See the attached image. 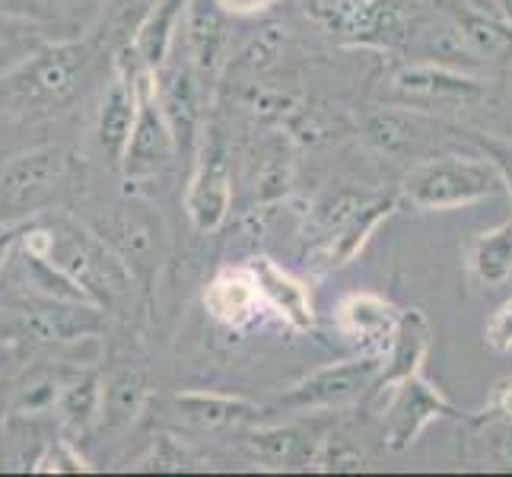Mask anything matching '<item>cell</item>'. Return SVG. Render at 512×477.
I'll list each match as a JSON object with an SVG mask.
<instances>
[{"mask_svg":"<svg viewBox=\"0 0 512 477\" xmlns=\"http://www.w3.org/2000/svg\"><path fill=\"white\" fill-rule=\"evenodd\" d=\"M20 242L26 258L42 261L51 274H61L96 306H112L131 290V271L125 261L105 245V239L86 233L77 223L55 220L45 226H26Z\"/></svg>","mask_w":512,"mask_h":477,"instance_id":"1","label":"cell"},{"mask_svg":"<svg viewBox=\"0 0 512 477\" xmlns=\"http://www.w3.org/2000/svg\"><path fill=\"white\" fill-rule=\"evenodd\" d=\"M86 42H51L0 74V118H45L70 105L93 74Z\"/></svg>","mask_w":512,"mask_h":477,"instance_id":"2","label":"cell"},{"mask_svg":"<svg viewBox=\"0 0 512 477\" xmlns=\"http://www.w3.org/2000/svg\"><path fill=\"white\" fill-rule=\"evenodd\" d=\"M503 188V175L481 159L439 156L411 169L404 179V198L420 210H452Z\"/></svg>","mask_w":512,"mask_h":477,"instance_id":"3","label":"cell"},{"mask_svg":"<svg viewBox=\"0 0 512 477\" xmlns=\"http://www.w3.org/2000/svg\"><path fill=\"white\" fill-rule=\"evenodd\" d=\"M96 303L74 296H42V299H26L13 309V328L23 341L29 344H67L80 341L86 334L102 331Z\"/></svg>","mask_w":512,"mask_h":477,"instance_id":"4","label":"cell"},{"mask_svg":"<svg viewBox=\"0 0 512 477\" xmlns=\"http://www.w3.org/2000/svg\"><path fill=\"white\" fill-rule=\"evenodd\" d=\"M70 159L58 147H35L0 169V210L7 214H32L55 201V191L67 179Z\"/></svg>","mask_w":512,"mask_h":477,"instance_id":"5","label":"cell"},{"mask_svg":"<svg viewBox=\"0 0 512 477\" xmlns=\"http://www.w3.org/2000/svg\"><path fill=\"white\" fill-rule=\"evenodd\" d=\"M134 90H137V118L125 153V169L131 175H144L169 163L175 150V137L160 105V93H156L153 70L147 67L134 70Z\"/></svg>","mask_w":512,"mask_h":477,"instance_id":"6","label":"cell"},{"mask_svg":"<svg viewBox=\"0 0 512 477\" xmlns=\"http://www.w3.org/2000/svg\"><path fill=\"white\" fill-rule=\"evenodd\" d=\"M229 166H226V147H223V137L214 131L207 137V144L201 150V163L198 172H194L191 188H188V217L191 223L201 229V233H210L217 229L229 210Z\"/></svg>","mask_w":512,"mask_h":477,"instance_id":"7","label":"cell"},{"mask_svg":"<svg viewBox=\"0 0 512 477\" xmlns=\"http://www.w3.org/2000/svg\"><path fill=\"white\" fill-rule=\"evenodd\" d=\"M379 379V360H350L338 366H325L319 373L299 382L287 395L293 408H334L350 398L363 395L369 385Z\"/></svg>","mask_w":512,"mask_h":477,"instance_id":"8","label":"cell"},{"mask_svg":"<svg viewBox=\"0 0 512 477\" xmlns=\"http://www.w3.org/2000/svg\"><path fill=\"white\" fill-rule=\"evenodd\" d=\"M443 414H452V408L430 382H423L420 376L398 382V398L392 404V411H388V423H385V446L395 452L408 449L420 436V430L427 427L433 417H443Z\"/></svg>","mask_w":512,"mask_h":477,"instance_id":"9","label":"cell"},{"mask_svg":"<svg viewBox=\"0 0 512 477\" xmlns=\"http://www.w3.org/2000/svg\"><path fill=\"white\" fill-rule=\"evenodd\" d=\"M338 322L347 338L360 341L363 347L373 350H392V341L398 334L401 315L392 303H385L382 296L373 293H353L347 296L338 309Z\"/></svg>","mask_w":512,"mask_h":477,"instance_id":"10","label":"cell"},{"mask_svg":"<svg viewBox=\"0 0 512 477\" xmlns=\"http://www.w3.org/2000/svg\"><path fill=\"white\" fill-rule=\"evenodd\" d=\"M137 118V90H134V70H125L105 93L99 112V144L109 156V163H125V153L131 144Z\"/></svg>","mask_w":512,"mask_h":477,"instance_id":"11","label":"cell"},{"mask_svg":"<svg viewBox=\"0 0 512 477\" xmlns=\"http://www.w3.org/2000/svg\"><path fill=\"white\" fill-rule=\"evenodd\" d=\"M255 280H258V290L268 303L287 318V322L299 331L312 328L315 315H312V296L306 290L303 280H296L290 271L277 268L271 258H258L249 264Z\"/></svg>","mask_w":512,"mask_h":477,"instance_id":"12","label":"cell"},{"mask_svg":"<svg viewBox=\"0 0 512 477\" xmlns=\"http://www.w3.org/2000/svg\"><path fill=\"white\" fill-rule=\"evenodd\" d=\"M258 296L261 290L252 268H236L210 280L204 290V306L223 325H245L258 306Z\"/></svg>","mask_w":512,"mask_h":477,"instance_id":"13","label":"cell"},{"mask_svg":"<svg viewBox=\"0 0 512 477\" xmlns=\"http://www.w3.org/2000/svg\"><path fill=\"white\" fill-rule=\"evenodd\" d=\"M172 404L182 420L194 423L201 430H239L245 423H255L261 417V408H255V404L226 395L188 392V395H175Z\"/></svg>","mask_w":512,"mask_h":477,"instance_id":"14","label":"cell"},{"mask_svg":"<svg viewBox=\"0 0 512 477\" xmlns=\"http://www.w3.org/2000/svg\"><path fill=\"white\" fill-rule=\"evenodd\" d=\"M156 93H160V105L172 128L175 147H188L194 140V128H198V99H194L191 74L182 67L166 70V74L156 77Z\"/></svg>","mask_w":512,"mask_h":477,"instance_id":"15","label":"cell"},{"mask_svg":"<svg viewBox=\"0 0 512 477\" xmlns=\"http://www.w3.org/2000/svg\"><path fill=\"white\" fill-rule=\"evenodd\" d=\"M223 7L217 0H185V35L191 58L201 70H210L220 58V48L226 42Z\"/></svg>","mask_w":512,"mask_h":477,"instance_id":"16","label":"cell"},{"mask_svg":"<svg viewBox=\"0 0 512 477\" xmlns=\"http://www.w3.org/2000/svg\"><path fill=\"white\" fill-rule=\"evenodd\" d=\"M430 350V325L427 318H423V312L411 309L401 315L398 322V334L392 341V360H388V369L382 373V385H398L404 379L417 376V369L423 363V357H427Z\"/></svg>","mask_w":512,"mask_h":477,"instance_id":"17","label":"cell"},{"mask_svg":"<svg viewBox=\"0 0 512 477\" xmlns=\"http://www.w3.org/2000/svg\"><path fill=\"white\" fill-rule=\"evenodd\" d=\"M147 401V379L140 369H118L115 376L102 385V427L105 430H125L144 411Z\"/></svg>","mask_w":512,"mask_h":477,"instance_id":"18","label":"cell"},{"mask_svg":"<svg viewBox=\"0 0 512 477\" xmlns=\"http://www.w3.org/2000/svg\"><path fill=\"white\" fill-rule=\"evenodd\" d=\"M182 7H185V0H160V4L147 13V20L140 23L137 42H134V58L147 70H156L166 64V55L172 48V35L182 20Z\"/></svg>","mask_w":512,"mask_h":477,"instance_id":"19","label":"cell"},{"mask_svg":"<svg viewBox=\"0 0 512 477\" xmlns=\"http://www.w3.org/2000/svg\"><path fill=\"white\" fill-rule=\"evenodd\" d=\"M255 458L268 468H303L312 462V446L303 430L296 427H271L249 436Z\"/></svg>","mask_w":512,"mask_h":477,"instance_id":"20","label":"cell"},{"mask_svg":"<svg viewBox=\"0 0 512 477\" xmlns=\"http://www.w3.org/2000/svg\"><path fill=\"white\" fill-rule=\"evenodd\" d=\"M102 379L96 373L77 376L61 388L58 398V414L70 433H86L102 420Z\"/></svg>","mask_w":512,"mask_h":477,"instance_id":"21","label":"cell"},{"mask_svg":"<svg viewBox=\"0 0 512 477\" xmlns=\"http://www.w3.org/2000/svg\"><path fill=\"white\" fill-rule=\"evenodd\" d=\"M398 90L411 93L423 102H449V99H478V83L465 80L458 74H446V70H404L398 74Z\"/></svg>","mask_w":512,"mask_h":477,"instance_id":"22","label":"cell"},{"mask_svg":"<svg viewBox=\"0 0 512 477\" xmlns=\"http://www.w3.org/2000/svg\"><path fill=\"white\" fill-rule=\"evenodd\" d=\"M474 271L484 284H500L512 274V223L487 233L474 249Z\"/></svg>","mask_w":512,"mask_h":477,"instance_id":"23","label":"cell"},{"mask_svg":"<svg viewBox=\"0 0 512 477\" xmlns=\"http://www.w3.org/2000/svg\"><path fill=\"white\" fill-rule=\"evenodd\" d=\"M388 210H392V204L385 201V204H373V207L360 210V214H353L350 223L341 229L338 239H334V245H331V255H328L331 264H344V261H350L353 255H357L360 245L366 242V236L379 226V220L388 217Z\"/></svg>","mask_w":512,"mask_h":477,"instance_id":"24","label":"cell"},{"mask_svg":"<svg viewBox=\"0 0 512 477\" xmlns=\"http://www.w3.org/2000/svg\"><path fill=\"white\" fill-rule=\"evenodd\" d=\"M382 20L379 0H331L328 23L341 32H373Z\"/></svg>","mask_w":512,"mask_h":477,"instance_id":"25","label":"cell"},{"mask_svg":"<svg viewBox=\"0 0 512 477\" xmlns=\"http://www.w3.org/2000/svg\"><path fill=\"white\" fill-rule=\"evenodd\" d=\"M61 388L64 385L51 373L29 376L20 388H16L13 414H39V411H48V408H58Z\"/></svg>","mask_w":512,"mask_h":477,"instance_id":"26","label":"cell"},{"mask_svg":"<svg viewBox=\"0 0 512 477\" xmlns=\"http://www.w3.org/2000/svg\"><path fill=\"white\" fill-rule=\"evenodd\" d=\"M35 474H80V471H90L86 465V458L67 443V439H55V443H48L45 452L35 458L32 465Z\"/></svg>","mask_w":512,"mask_h":477,"instance_id":"27","label":"cell"},{"mask_svg":"<svg viewBox=\"0 0 512 477\" xmlns=\"http://www.w3.org/2000/svg\"><path fill=\"white\" fill-rule=\"evenodd\" d=\"M315 465L322 471H360L366 465V455L347 436H331L322 452L315 455Z\"/></svg>","mask_w":512,"mask_h":477,"instance_id":"28","label":"cell"},{"mask_svg":"<svg viewBox=\"0 0 512 477\" xmlns=\"http://www.w3.org/2000/svg\"><path fill=\"white\" fill-rule=\"evenodd\" d=\"M55 0H0V16L20 23H48L55 20Z\"/></svg>","mask_w":512,"mask_h":477,"instance_id":"29","label":"cell"},{"mask_svg":"<svg viewBox=\"0 0 512 477\" xmlns=\"http://www.w3.org/2000/svg\"><path fill=\"white\" fill-rule=\"evenodd\" d=\"M185 465H188L185 452L175 446L169 436H156L153 452H150V458H144V465H140V468H147V471H182Z\"/></svg>","mask_w":512,"mask_h":477,"instance_id":"30","label":"cell"},{"mask_svg":"<svg viewBox=\"0 0 512 477\" xmlns=\"http://www.w3.org/2000/svg\"><path fill=\"white\" fill-rule=\"evenodd\" d=\"M487 341H490V347H497V350H512V299L490 315Z\"/></svg>","mask_w":512,"mask_h":477,"instance_id":"31","label":"cell"},{"mask_svg":"<svg viewBox=\"0 0 512 477\" xmlns=\"http://www.w3.org/2000/svg\"><path fill=\"white\" fill-rule=\"evenodd\" d=\"M217 4H220L226 13H258V10L274 7L277 0H217Z\"/></svg>","mask_w":512,"mask_h":477,"instance_id":"32","label":"cell"},{"mask_svg":"<svg viewBox=\"0 0 512 477\" xmlns=\"http://www.w3.org/2000/svg\"><path fill=\"white\" fill-rule=\"evenodd\" d=\"M20 239V233H0V264H4L7 252H10V245Z\"/></svg>","mask_w":512,"mask_h":477,"instance_id":"33","label":"cell"},{"mask_svg":"<svg viewBox=\"0 0 512 477\" xmlns=\"http://www.w3.org/2000/svg\"><path fill=\"white\" fill-rule=\"evenodd\" d=\"M500 408H503V414L512 417V385H506V392H503V398H500Z\"/></svg>","mask_w":512,"mask_h":477,"instance_id":"34","label":"cell"}]
</instances>
